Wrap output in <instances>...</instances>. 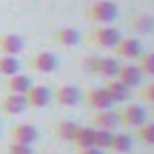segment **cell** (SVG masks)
<instances>
[{
    "instance_id": "277c9868",
    "label": "cell",
    "mask_w": 154,
    "mask_h": 154,
    "mask_svg": "<svg viewBox=\"0 0 154 154\" xmlns=\"http://www.w3.org/2000/svg\"><path fill=\"white\" fill-rule=\"evenodd\" d=\"M84 98L89 103V107H93L96 111H111V107L114 105L103 87H89L84 93Z\"/></svg>"
},
{
    "instance_id": "4316f807",
    "label": "cell",
    "mask_w": 154,
    "mask_h": 154,
    "mask_svg": "<svg viewBox=\"0 0 154 154\" xmlns=\"http://www.w3.org/2000/svg\"><path fill=\"white\" fill-rule=\"evenodd\" d=\"M9 154H33V149H31V145L11 143L9 145Z\"/></svg>"
},
{
    "instance_id": "9a60e30c",
    "label": "cell",
    "mask_w": 154,
    "mask_h": 154,
    "mask_svg": "<svg viewBox=\"0 0 154 154\" xmlns=\"http://www.w3.org/2000/svg\"><path fill=\"white\" fill-rule=\"evenodd\" d=\"M51 40L54 44H58V45H63V47H74V45L80 44L82 35L76 31L74 27H62V29L53 33Z\"/></svg>"
},
{
    "instance_id": "4fadbf2b",
    "label": "cell",
    "mask_w": 154,
    "mask_h": 154,
    "mask_svg": "<svg viewBox=\"0 0 154 154\" xmlns=\"http://www.w3.org/2000/svg\"><path fill=\"white\" fill-rule=\"evenodd\" d=\"M93 127L94 129H102V131H114L120 127V120H118V112L114 111H98L91 116Z\"/></svg>"
},
{
    "instance_id": "8992f818",
    "label": "cell",
    "mask_w": 154,
    "mask_h": 154,
    "mask_svg": "<svg viewBox=\"0 0 154 154\" xmlns=\"http://www.w3.org/2000/svg\"><path fill=\"white\" fill-rule=\"evenodd\" d=\"M114 53L120 56V58H127V60H136L140 54H141V42L138 38H132V36H127V38H120L118 44L112 47Z\"/></svg>"
},
{
    "instance_id": "7402d4cb",
    "label": "cell",
    "mask_w": 154,
    "mask_h": 154,
    "mask_svg": "<svg viewBox=\"0 0 154 154\" xmlns=\"http://www.w3.org/2000/svg\"><path fill=\"white\" fill-rule=\"evenodd\" d=\"M138 69L141 74H147V76H152L154 74V54L152 53H141L138 58Z\"/></svg>"
},
{
    "instance_id": "52a82bcc",
    "label": "cell",
    "mask_w": 154,
    "mask_h": 154,
    "mask_svg": "<svg viewBox=\"0 0 154 154\" xmlns=\"http://www.w3.org/2000/svg\"><path fill=\"white\" fill-rule=\"evenodd\" d=\"M91 69L94 72H98L100 76L107 80H112L116 78V74L120 71V63L116 58H111V56H102V58H94L91 62Z\"/></svg>"
},
{
    "instance_id": "83f0119b",
    "label": "cell",
    "mask_w": 154,
    "mask_h": 154,
    "mask_svg": "<svg viewBox=\"0 0 154 154\" xmlns=\"http://www.w3.org/2000/svg\"><path fill=\"white\" fill-rule=\"evenodd\" d=\"M78 154H103V152L96 147H85V149H78Z\"/></svg>"
},
{
    "instance_id": "7a4b0ae2",
    "label": "cell",
    "mask_w": 154,
    "mask_h": 154,
    "mask_svg": "<svg viewBox=\"0 0 154 154\" xmlns=\"http://www.w3.org/2000/svg\"><path fill=\"white\" fill-rule=\"evenodd\" d=\"M118 17V6L111 0H96L87 8V18L98 24H109Z\"/></svg>"
},
{
    "instance_id": "7c38bea8",
    "label": "cell",
    "mask_w": 154,
    "mask_h": 154,
    "mask_svg": "<svg viewBox=\"0 0 154 154\" xmlns=\"http://www.w3.org/2000/svg\"><path fill=\"white\" fill-rule=\"evenodd\" d=\"M24 96L27 100V107H35V109H42L51 102V91L45 85H31Z\"/></svg>"
},
{
    "instance_id": "9c48e42d",
    "label": "cell",
    "mask_w": 154,
    "mask_h": 154,
    "mask_svg": "<svg viewBox=\"0 0 154 154\" xmlns=\"http://www.w3.org/2000/svg\"><path fill=\"white\" fill-rule=\"evenodd\" d=\"M82 100V91L76 85H60L54 93V102L62 107H74Z\"/></svg>"
},
{
    "instance_id": "5bb4252c",
    "label": "cell",
    "mask_w": 154,
    "mask_h": 154,
    "mask_svg": "<svg viewBox=\"0 0 154 154\" xmlns=\"http://www.w3.org/2000/svg\"><path fill=\"white\" fill-rule=\"evenodd\" d=\"M141 78H143V74L140 72V69L132 63L129 65H120V71L116 74V80L120 84H123L127 89H132V87H138L141 84Z\"/></svg>"
},
{
    "instance_id": "2e32d148",
    "label": "cell",
    "mask_w": 154,
    "mask_h": 154,
    "mask_svg": "<svg viewBox=\"0 0 154 154\" xmlns=\"http://www.w3.org/2000/svg\"><path fill=\"white\" fill-rule=\"evenodd\" d=\"M103 89H105V93L109 94V98L112 100V103H123L125 100L131 98V89H127V87H125L123 84H120L116 78L105 82Z\"/></svg>"
},
{
    "instance_id": "30bf717a",
    "label": "cell",
    "mask_w": 154,
    "mask_h": 154,
    "mask_svg": "<svg viewBox=\"0 0 154 154\" xmlns=\"http://www.w3.org/2000/svg\"><path fill=\"white\" fill-rule=\"evenodd\" d=\"M31 67L36 72L49 74V72H53L58 67V58L53 53H49V51H40V53L31 56Z\"/></svg>"
},
{
    "instance_id": "6da1fadb",
    "label": "cell",
    "mask_w": 154,
    "mask_h": 154,
    "mask_svg": "<svg viewBox=\"0 0 154 154\" xmlns=\"http://www.w3.org/2000/svg\"><path fill=\"white\" fill-rule=\"evenodd\" d=\"M120 38H122L120 31L116 27H111V26H98V27H94L87 33V42L91 45L102 47V49L114 47Z\"/></svg>"
},
{
    "instance_id": "3957f363",
    "label": "cell",
    "mask_w": 154,
    "mask_h": 154,
    "mask_svg": "<svg viewBox=\"0 0 154 154\" xmlns=\"http://www.w3.org/2000/svg\"><path fill=\"white\" fill-rule=\"evenodd\" d=\"M118 120H120V125L136 129L147 122V112L143 107L132 103V105H125L118 111Z\"/></svg>"
},
{
    "instance_id": "d4e9b609",
    "label": "cell",
    "mask_w": 154,
    "mask_h": 154,
    "mask_svg": "<svg viewBox=\"0 0 154 154\" xmlns=\"http://www.w3.org/2000/svg\"><path fill=\"white\" fill-rule=\"evenodd\" d=\"M132 27H134L138 33L147 35V33L152 31V18H150L149 15H138V17L132 18Z\"/></svg>"
},
{
    "instance_id": "ffe728a7",
    "label": "cell",
    "mask_w": 154,
    "mask_h": 154,
    "mask_svg": "<svg viewBox=\"0 0 154 154\" xmlns=\"http://www.w3.org/2000/svg\"><path fill=\"white\" fill-rule=\"evenodd\" d=\"M76 129H78V125H76L74 122L63 120V122H58V123H56V134H58V138L63 140V141H71V143H72V138H74V134H76Z\"/></svg>"
},
{
    "instance_id": "ac0fdd59",
    "label": "cell",
    "mask_w": 154,
    "mask_h": 154,
    "mask_svg": "<svg viewBox=\"0 0 154 154\" xmlns=\"http://www.w3.org/2000/svg\"><path fill=\"white\" fill-rule=\"evenodd\" d=\"M93 140H94V127H82V125H78L76 134L72 138V143L78 149H85V147H93Z\"/></svg>"
},
{
    "instance_id": "5b68a950",
    "label": "cell",
    "mask_w": 154,
    "mask_h": 154,
    "mask_svg": "<svg viewBox=\"0 0 154 154\" xmlns=\"http://www.w3.org/2000/svg\"><path fill=\"white\" fill-rule=\"evenodd\" d=\"M38 140V131L31 123H20L15 125L9 131V141L11 143H22V145H33Z\"/></svg>"
},
{
    "instance_id": "cb8c5ba5",
    "label": "cell",
    "mask_w": 154,
    "mask_h": 154,
    "mask_svg": "<svg viewBox=\"0 0 154 154\" xmlns=\"http://www.w3.org/2000/svg\"><path fill=\"white\" fill-rule=\"evenodd\" d=\"M136 138L145 145H152L154 143V125L145 122L143 125L136 127Z\"/></svg>"
},
{
    "instance_id": "e0dca14e",
    "label": "cell",
    "mask_w": 154,
    "mask_h": 154,
    "mask_svg": "<svg viewBox=\"0 0 154 154\" xmlns=\"http://www.w3.org/2000/svg\"><path fill=\"white\" fill-rule=\"evenodd\" d=\"M31 85H33V82H31L29 76L18 74V72L8 76V82H6V89H8V93H11V94H26Z\"/></svg>"
},
{
    "instance_id": "8fae6325",
    "label": "cell",
    "mask_w": 154,
    "mask_h": 154,
    "mask_svg": "<svg viewBox=\"0 0 154 154\" xmlns=\"http://www.w3.org/2000/svg\"><path fill=\"white\" fill-rule=\"evenodd\" d=\"M27 109V100L24 94H11L8 93L2 100H0V111H4L6 114H22Z\"/></svg>"
},
{
    "instance_id": "ba28073f",
    "label": "cell",
    "mask_w": 154,
    "mask_h": 154,
    "mask_svg": "<svg viewBox=\"0 0 154 154\" xmlns=\"http://www.w3.org/2000/svg\"><path fill=\"white\" fill-rule=\"evenodd\" d=\"M26 47V42L17 33H2L0 35V53L8 56H17Z\"/></svg>"
},
{
    "instance_id": "603a6c76",
    "label": "cell",
    "mask_w": 154,
    "mask_h": 154,
    "mask_svg": "<svg viewBox=\"0 0 154 154\" xmlns=\"http://www.w3.org/2000/svg\"><path fill=\"white\" fill-rule=\"evenodd\" d=\"M112 141V132L111 131H102V129H94V140H93V147L103 150L109 149Z\"/></svg>"
},
{
    "instance_id": "d6986e66",
    "label": "cell",
    "mask_w": 154,
    "mask_h": 154,
    "mask_svg": "<svg viewBox=\"0 0 154 154\" xmlns=\"http://www.w3.org/2000/svg\"><path fill=\"white\" fill-rule=\"evenodd\" d=\"M132 147V138L125 132H118V134H112V141H111V150L112 152H118V154H123V152H129Z\"/></svg>"
},
{
    "instance_id": "484cf974",
    "label": "cell",
    "mask_w": 154,
    "mask_h": 154,
    "mask_svg": "<svg viewBox=\"0 0 154 154\" xmlns=\"http://www.w3.org/2000/svg\"><path fill=\"white\" fill-rule=\"evenodd\" d=\"M140 96H141V100H145L149 103H154V84H147L145 87H141Z\"/></svg>"
},
{
    "instance_id": "44dd1931",
    "label": "cell",
    "mask_w": 154,
    "mask_h": 154,
    "mask_svg": "<svg viewBox=\"0 0 154 154\" xmlns=\"http://www.w3.org/2000/svg\"><path fill=\"white\" fill-rule=\"evenodd\" d=\"M18 71H20V62L15 56H8V54L0 56V74L11 76V74H17Z\"/></svg>"
}]
</instances>
